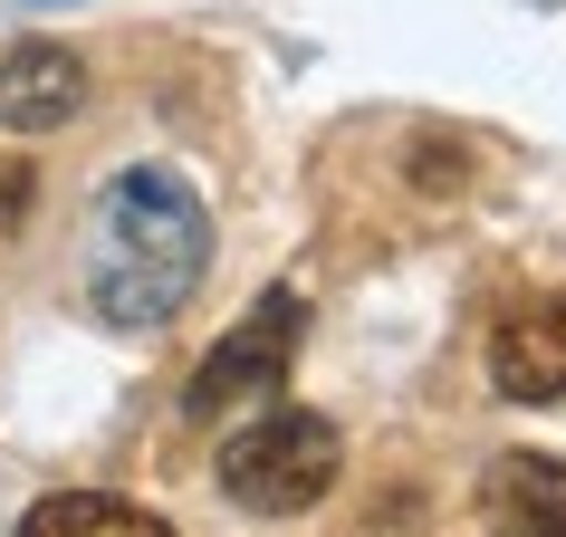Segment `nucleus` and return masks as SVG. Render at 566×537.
Here are the masks:
<instances>
[{
	"instance_id": "f257e3e1",
	"label": "nucleus",
	"mask_w": 566,
	"mask_h": 537,
	"mask_svg": "<svg viewBox=\"0 0 566 537\" xmlns=\"http://www.w3.org/2000/svg\"><path fill=\"white\" fill-rule=\"evenodd\" d=\"M211 268V211L202 192L164 164H125L87 211V250H77V278H87V307L96 327H125L145 336L164 317L192 307Z\"/></svg>"
},
{
	"instance_id": "f03ea898",
	"label": "nucleus",
	"mask_w": 566,
	"mask_h": 537,
	"mask_svg": "<svg viewBox=\"0 0 566 537\" xmlns=\"http://www.w3.org/2000/svg\"><path fill=\"white\" fill-rule=\"evenodd\" d=\"M336 471H346V442L307 403H269L260 422H240L231 442H221V499L250 508V518H298V508H317L336 489Z\"/></svg>"
},
{
	"instance_id": "7ed1b4c3",
	"label": "nucleus",
	"mask_w": 566,
	"mask_h": 537,
	"mask_svg": "<svg viewBox=\"0 0 566 537\" xmlns=\"http://www.w3.org/2000/svg\"><path fill=\"white\" fill-rule=\"evenodd\" d=\"M298 327H307V307L279 288V298H260L250 317H240L221 346L202 356V375L182 385V413L211 422V413H231V403H250V393H269L279 375H289V356H298Z\"/></svg>"
},
{
	"instance_id": "20e7f679",
	"label": "nucleus",
	"mask_w": 566,
	"mask_h": 537,
	"mask_svg": "<svg viewBox=\"0 0 566 537\" xmlns=\"http://www.w3.org/2000/svg\"><path fill=\"white\" fill-rule=\"evenodd\" d=\"M490 385L509 403H566V288L518 298L490 327Z\"/></svg>"
},
{
	"instance_id": "39448f33",
	"label": "nucleus",
	"mask_w": 566,
	"mask_h": 537,
	"mask_svg": "<svg viewBox=\"0 0 566 537\" xmlns=\"http://www.w3.org/2000/svg\"><path fill=\"white\" fill-rule=\"evenodd\" d=\"M87 106V59L67 39H10L0 49V135H49Z\"/></svg>"
},
{
	"instance_id": "423d86ee",
	"label": "nucleus",
	"mask_w": 566,
	"mask_h": 537,
	"mask_svg": "<svg viewBox=\"0 0 566 537\" xmlns=\"http://www.w3.org/2000/svg\"><path fill=\"white\" fill-rule=\"evenodd\" d=\"M480 518L518 537H566V461L547 451H500L480 471Z\"/></svg>"
},
{
	"instance_id": "0eeeda50",
	"label": "nucleus",
	"mask_w": 566,
	"mask_h": 537,
	"mask_svg": "<svg viewBox=\"0 0 566 537\" xmlns=\"http://www.w3.org/2000/svg\"><path fill=\"white\" fill-rule=\"evenodd\" d=\"M20 537H164L145 499H116V489H59L20 518Z\"/></svg>"
},
{
	"instance_id": "6e6552de",
	"label": "nucleus",
	"mask_w": 566,
	"mask_h": 537,
	"mask_svg": "<svg viewBox=\"0 0 566 537\" xmlns=\"http://www.w3.org/2000/svg\"><path fill=\"white\" fill-rule=\"evenodd\" d=\"M30 164H0V231H20V221H30Z\"/></svg>"
}]
</instances>
